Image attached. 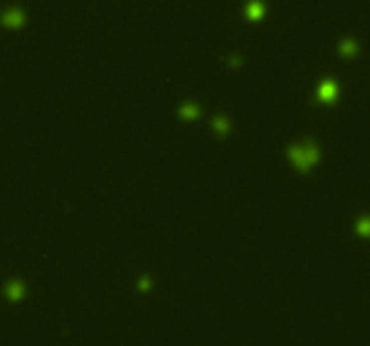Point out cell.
I'll return each instance as SVG.
<instances>
[{"label": "cell", "mask_w": 370, "mask_h": 346, "mask_svg": "<svg viewBox=\"0 0 370 346\" xmlns=\"http://www.w3.org/2000/svg\"><path fill=\"white\" fill-rule=\"evenodd\" d=\"M24 22H25V14L20 7H9V9L4 11L2 16H0V24L4 25V27H11V29L22 27Z\"/></svg>", "instance_id": "cell-1"}, {"label": "cell", "mask_w": 370, "mask_h": 346, "mask_svg": "<svg viewBox=\"0 0 370 346\" xmlns=\"http://www.w3.org/2000/svg\"><path fill=\"white\" fill-rule=\"evenodd\" d=\"M289 157H291V161L294 162V166L298 168L300 171H304V173L309 170V166H311V162H309L304 146H291L289 148Z\"/></svg>", "instance_id": "cell-2"}, {"label": "cell", "mask_w": 370, "mask_h": 346, "mask_svg": "<svg viewBox=\"0 0 370 346\" xmlns=\"http://www.w3.org/2000/svg\"><path fill=\"white\" fill-rule=\"evenodd\" d=\"M25 294V289H24V285L20 283V281L13 280L9 281V283L5 285V296L11 299V301H18V299H22Z\"/></svg>", "instance_id": "cell-3"}, {"label": "cell", "mask_w": 370, "mask_h": 346, "mask_svg": "<svg viewBox=\"0 0 370 346\" xmlns=\"http://www.w3.org/2000/svg\"><path fill=\"white\" fill-rule=\"evenodd\" d=\"M318 98L322 103H332L336 98V85L332 81H325L318 90Z\"/></svg>", "instance_id": "cell-4"}, {"label": "cell", "mask_w": 370, "mask_h": 346, "mask_svg": "<svg viewBox=\"0 0 370 346\" xmlns=\"http://www.w3.org/2000/svg\"><path fill=\"white\" fill-rule=\"evenodd\" d=\"M213 126L215 130H217L220 135H226V133L229 132V123H228V119L222 117V115H218V117L213 119Z\"/></svg>", "instance_id": "cell-5"}, {"label": "cell", "mask_w": 370, "mask_h": 346, "mask_svg": "<svg viewBox=\"0 0 370 346\" xmlns=\"http://www.w3.org/2000/svg\"><path fill=\"white\" fill-rule=\"evenodd\" d=\"M262 14H264V7H262L260 2H253V4H249V7H247V16L249 18H262Z\"/></svg>", "instance_id": "cell-6"}, {"label": "cell", "mask_w": 370, "mask_h": 346, "mask_svg": "<svg viewBox=\"0 0 370 346\" xmlns=\"http://www.w3.org/2000/svg\"><path fill=\"white\" fill-rule=\"evenodd\" d=\"M181 115L186 119H195L199 115V109H197L195 105H185V107L181 109Z\"/></svg>", "instance_id": "cell-7"}, {"label": "cell", "mask_w": 370, "mask_h": 346, "mask_svg": "<svg viewBox=\"0 0 370 346\" xmlns=\"http://www.w3.org/2000/svg\"><path fill=\"white\" fill-rule=\"evenodd\" d=\"M358 229H360L361 234H370V220H361Z\"/></svg>", "instance_id": "cell-8"}, {"label": "cell", "mask_w": 370, "mask_h": 346, "mask_svg": "<svg viewBox=\"0 0 370 346\" xmlns=\"http://www.w3.org/2000/svg\"><path fill=\"white\" fill-rule=\"evenodd\" d=\"M354 49H356V47H354V43H352V42H343V45H342L343 54H352V52H354Z\"/></svg>", "instance_id": "cell-9"}, {"label": "cell", "mask_w": 370, "mask_h": 346, "mask_svg": "<svg viewBox=\"0 0 370 346\" xmlns=\"http://www.w3.org/2000/svg\"><path fill=\"white\" fill-rule=\"evenodd\" d=\"M148 285H150V281L145 278V280L141 281V285H139V287H141V290H148Z\"/></svg>", "instance_id": "cell-10"}]
</instances>
